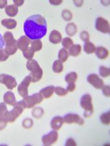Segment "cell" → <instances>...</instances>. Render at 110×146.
<instances>
[{
    "mask_svg": "<svg viewBox=\"0 0 110 146\" xmlns=\"http://www.w3.org/2000/svg\"><path fill=\"white\" fill-rule=\"evenodd\" d=\"M23 30L30 40L41 39L45 36L47 32V24L45 19L40 15H34L25 20Z\"/></svg>",
    "mask_w": 110,
    "mask_h": 146,
    "instance_id": "6da1fadb",
    "label": "cell"
},
{
    "mask_svg": "<svg viewBox=\"0 0 110 146\" xmlns=\"http://www.w3.org/2000/svg\"><path fill=\"white\" fill-rule=\"evenodd\" d=\"M27 68L30 72L29 75L31 82H37L41 80L43 75V70L37 61L33 59L28 60L27 63Z\"/></svg>",
    "mask_w": 110,
    "mask_h": 146,
    "instance_id": "7a4b0ae2",
    "label": "cell"
},
{
    "mask_svg": "<svg viewBox=\"0 0 110 146\" xmlns=\"http://www.w3.org/2000/svg\"><path fill=\"white\" fill-rule=\"evenodd\" d=\"M4 39L5 42V52L8 56L13 55L17 52V41L14 38L12 33L9 31H6L4 34Z\"/></svg>",
    "mask_w": 110,
    "mask_h": 146,
    "instance_id": "3957f363",
    "label": "cell"
},
{
    "mask_svg": "<svg viewBox=\"0 0 110 146\" xmlns=\"http://www.w3.org/2000/svg\"><path fill=\"white\" fill-rule=\"evenodd\" d=\"M43 97L40 93H35L30 96H27L23 99L18 102L24 109H31L35 105L40 104L43 100Z\"/></svg>",
    "mask_w": 110,
    "mask_h": 146,
    "instance_id": "277c9868",
    "label": "cell"
},
{
    "mask_svg": "<svg viewBox=\"0 0 110 146\" xmlns=\"http://www.w3.org/2000/svg\"><path fill=\"white\" fill-rule=\"evenodd\" d=\"M81 107L84 110V116L86 118H89L93 115L94 110L92 104V97L89 94H86L82 96L80 101Z\"/></svg>",
    "mask_w": 110,
    "mask_h": 146,
    "instance_id": "5b68a950",
    "label": "cell"
},
{
    "mask_svg": "<svg viewBox=\"0 0 110 146\" xmlns=\"http://www.w3.org/2000/svg\"><path fill=\"white\" fill-rule=\"evenodd\" d=\"M13 109L10 112H8L7 115H6V120L8 122L12 123L15 122L19 116L21 115V114L23 113L24 108L22 107L21 105L17 102L15 106H13Z\"/></svg>",
    "mask_w": 110,
    "mask_h": 146,
    "instance_id": "8992f818",
    "label": "cell"
},
{
    "mask_svg": "<svg viewBox=\"0 0 110 146\" xmlns=\"http://www.w3.org/2000/svg\"><path fill=\"white\" fill-rule=\"evenodd\" d=\"M0 84L5 85L9 90H13L17 86V82L15 78L11 75L5 74H0Z\"/></svg>",
    "mask_w": 110,
    "mask_h": 146,
    "instance_id": "52a82bcc",
    "label": "cell"
},
{
    "mask_svg": "<svg viewBox=\"0 0 110 146\" xmlns=\"http://www.w3.org/2000/svg\"><path fill=\"white\" fill-rule=\"evenodd\" d=\"M30 82H31V78L30 77V75H28L23 79V81L21 82V84L18 85V92L21 97L24 98L25 97L28 96V88L29 87Z\"/></svg>",
    "mask_w": 110,
    "mask_h": 146,
    "instance_id": "ba28073f",
    "label": "cell"
},
{
    "mask_svg": "<svg viewBox=\"0 0 110 146\" xmlns=\"http://www.w3.org/2000/svg\"><path fill=\"white\" fill-rule=\"evenodd\" d=\"M96 29L103 33H109V22L103 17H98L96 20Z\"/></svg>",
    "mask_w": 110,
    "mask_h": 146,
    "instance_id": "9c48e42d",
    "label": "cell"
},
{
    "mask_svg": "<svg viewBox=\"0 0 110 146\" xmlns=\"http://www.w3.org/2000/svg\"><path fill=\"white\" fill-rule=\"evenodd\" d=\"M63 119H64V122H65L66 123H69V124L75 123L80 125H83L84 123V119L82 118L80 115H79L75 113L66 114V115L63 117Z\"/></svg>",
    "mask_w": 110,
    "mask_h": 146,
    "instance_id": "30bf717a",
    "label": "cell"
},
{
    "mask_svg": "<svg viewBox=\"0 0 110 146\" xmlns=\"http://www.w3.org/2000/svg\"><path fill=\"white\" fill-rule=\"evenodd\" d=\"M58 133L56 131H53L50 132L49 134L44 135L42 138V143L44 145L49 146L57 142L58 139Z\"/></svg>",
    "mask_w": 110,
    "mask_h": 146,
    "instance_id": "8fae6325",
    "label": "cell"
},
{
    "mask_svg": "<svg viewBox=\"0 0 110 146\" xmlns=\"http://www.w3.org/2000/svg\"><path fill=\"white\" fill-rule=\"evenodd\" d=\"M87 80L96 89H101L104 86L103 80L95 74H91L88 75Z\"/></svg>",
    "mask_w": 110,
    "mask_h": 146,
    "instance_id": "7c38bea8",
    "label": "cell"
},
{
    "mask_svg": "<svg viewBox=\"0 0 110 146\" xmlns=\"http://www.w3.org/2000/svg\"><path fill=\"white\" fill-rule=\"evenodd\" d=\"M8 110H7L6 105L5 102L0 103V131L5 129L7 125L6 115H7Z\"/></svg>",
    "mask_w": 110,
    "mask_h": 146,
    "instance_id": "4fadbf2b",
    "label": "cell"
},
{
    "mask_svg": "<svg viewBox=\"0 0 110 146\" xmlns=\"http://www.w3.org/2000/svg\"><path fill=\"white\" fill-rule=\"evenodd\" d=\"M31 40L26 36H21L20 38L17 40V48L23 52L24 50L27 49L31 44Z\"/></svg>",
    "mask_w": 110,
    "mask_h": 146,
    "instance_id": "5bb4252c",
    "label": "cell"
},
{
    "mask_svg": "<svg viewBox=\"0 0 110 146\" xmlns=\"http://www.w3.org/2000/svg\"><path fill=\"white\" fill-rule=\"evenodd\" d=\"M64 122V119L62 117L56 116L52 119L51 122H50V126L53 131H58L61 128Z\"/></svg>",
    "mask_w": 110,
    "mask_h": 146,
    "instance_id": "9a60e30c",
    "label": "cell"
},
{
    "mask_svg": "<svg viewBox=\"0 0 110 146\" xmlns=\"http://www.w3.org/2000/svg\"><path fill=\"white\" fill-rule=\"evenodd\" d=\"M49 41L53 44H59L62 42V36L57 30H53L49 35Z\"/></svg>",
    "mask_w": 110,
    "mask_h": 146,
    "instance_id": "2e32d148",
    "label": "cell"
},
{
    "mask_svg": "<svg viewBox=\"0 0 110 146\" xmlns=\"http://www.w3.org/2000/svg\"><path fill=\"white\" fill-rule=\"evenodd\" d=\"M3 100H4L5 104H8L11 106H15L17 103L14 94L10 91L7 92L3 96Z\"/></svg>",
    "mask_w": 110,
    "mask_h": 146,
    "instance_id": "e0dca14e",
    "label": "cell"
},
{
    "mask_svg": "<svg viewBox=\"0 0 110 146\" xmlns=\"http://www.w3.org/2000/svg\"><path fill=\"white\" fill-rule=\"evenodd\" d=\"M95 53L97 58L101 60L106 59L109 55L108 50L103 46H99L96 48Z\"/></svg>",
    "mask_w": 110,
    "mask_h": 146,
    "instance_id": "ac0fdd59",
    "label": "cell"
},
{
    "mask_svg": "<svg viewBox=\"0 0 110 146\" xmlns=\"http://www.w3.org/2000/svg\"><path fill=\"white\" fill-rule=\"evenodd\" d=\"M55 87L51 85V86H48L45 88H42L40 91V93L42 95V97L45 98H49L52 96V95L54 92Z\"/></svg>",
    "mask_w": 110,
    "mask_h": 146,
    "instance_id": "d6986e66",
    "label": "cell"
},
{
    "mask_svg": "<svg viewBox=\"0 0 110 146\" xmlns=\"http://www.w3.org/2000/svg\"><path fill=\"white\" fill-rule=\"evenodd\" d=\"M1 24L7 29L12 30L15 28L17 25V22L13 19H4L1 21Z\"/></svg>",
    "mask_w": 110,
    "mask_h": 146,
    "instance_id": "ffe728a7",
    "label": "cell"
},
{
    "mask_svg": "<svg viewBox=\"0 0 110 146\" xmlns=\"http://www.w3.org/2000/svg\"><path fill=\"white\" fill-rule=\"evenodd\" d=\"M18 12V8L15 5H10L5 8V13L10 17H15Z\"/></svg>",
    "mask_w": 110,
    "mask_h": 146,
    "instance_id": "44dd1931",
    "label": "cell"
},
{
    "mask_svg": "<svg viewBox=\"0 0 110 146\" xmlns=\"http://www.w3.org/2000/svg\"><path fill=\"white\" fill-rule=\"evenodd\" d=\"M69 50V55L72 56H77L81 53V46L80 45H73Z\"/></svg>",
    "mask_w": 110,
    "mask_h": 146,
    "instance_id": "7402d4cb",
    "label": "cell"
},
{
    "mask_svg": "<svg viewBox=\"0 0 110 146\" xmlns=\"http://www.w3.org/2000/svg\"><path fill=\"white\" fill-rule=\"evenodd\" d=\"M64 69V66H63V63L60 60H57L53 62L52 66V70L53 72L56 74H59L63 71Z\"/></svg>",
    "mask_w": 110,
    "mask_h": 146,
    "instance_id": "603a6c76",
    "label": "cell"
},
{
    "mask_svg": "<svg viewBox=\"0 0 110 146\" xmlns=\"http://www.w3.org/2000/svg\"><path fill=\"white\" fill-rule=\"evenodd\" d=\"M65 31L69 36H74L77 33V27L73 23H69L65 27Z\"/></svg>",
    "mask_w": 110,
    "mask_h": 146,
    "instance_id": "cb8c5ba5",
    "label": "cell"
},
{
    "mask_svg": "<svg viewBox=\"0 0 110 146\" xmlns=\"http://www.w3.org/2000/svg\"><path fill=\"white\" fill-rule=\"evenodd\" d=\"M96 46L92 42H87L84 43V51L87 54H91L95 52Z\"/></svg>",
    "mask_w": 110,
    "mask_h": 146,
    "instance_id": "d4e9b609",
    "label": "cell"
},
{
    "mask_svg": "<svg viewBox=\"0 0 110 146\" xmlns=\"http://www.w3.org/2000/svg\"><path fill=\"white\" fill-rule=\"evenodd\" d=\"M31 48L35 52H39L42 48V42L40 39L34 40L31 42Z\"/></svg>",
    "mask_w": 110,
    "mask_h": 146,
    "instance_id": "484cf974",
    "label": "cell"
},
{
    "mask_svg": "<svg viewBox=\"0 0 110 146\" xmlns=\"http://www.w3.org/2000/svg\"><path fill=\"white\" fill-rule=\"evenodd\" d=\"M58 58L59 60L64 63L67 61L69 58V53L67 50L65 48H62L59 50V54H58Z\"/></svg>",
    "mask_w": 110,
    "mask_h": 146,
    "instance_id": "4316f807",
    "label": "cell"
},
{
    "mask_svg": "<svg viewBox=\"0 0 110 146\" xmlns=\"http://www.w3.org/2000/svg\"><path fill=\"white\" fill-rule=\"evenodd\" d=\"M77 74L76 72H72L69 73L65 77V80L67 83H72V82H75L77 80Z\"/></svg>",
    "mask_w": 110,
    "mask_h": 146,
    "instance_id": "83f0119b",
    "label": "cell"
},
{
    "mask_svg": "<svg viewBox=\"0 0 110 146\" xmlns=\"http://www.w3.org/2000/svg\"><path fill=\"white\" fill-rule=\"evenodd\" d=\"M62 45L65 49H69L71 46L74 45V42L69 37H65L62 40Z\"/></svg>",
    "mask_w": 110,
    "mask_h": 146,
    "instance_id": "f1b7e54d",
    "label": "cell"
},
{
    "mask_svg": "<svg viewBox=\"0 0 110 146\" xmlns=\"http://www.w3.org/2000/svg\"><path fill=\"white\" fill-rule=\"evenodd\" d=\"M100 120L104 125H108L110 123V112L103 113L100 117Z\"/></svg>",
    "mask_w": 110,
    "mask_h": 146,
    "instance_id": "f546056e",
    "label": "cell"
},
{
    "mask_svg": "<svg viewBox=\"0 0 110 146\" xmlns=\"http://www.w3.org/2000/svg\"><path fill=\"white\" fill-rule=\"evenodd\" d=\"M34 53H35V52L32 49H31V47H28L27 49L24 50L23 52V56L25 58L28 60H31L33 58V57L34 56Z\"/></svg>",
    "mask_w": 110,
    "mask_h": 146,
    "instance_id": "4dcf8cb0",
    "label": "cell"
},
{
    "mask_svg": "<svg viewBox=\"0 0 110 146\" xmlns=\"http://www.w3.org/2000/svg\"><path fill=\"white\" fill-rule=\"evenodd\" d=\"M99 72L100 75L102 77L106 78L108 77L110 75V70L109 68L105 67L104 66H101L99 67Z\"/></svg>",
    "mask_w": 110,
    "mask_h": 146,
    "instance_id": "1f68e13d",
    "label": "cell"
},
{
    "mask_svg": "<svg viewBox=\"0 0 110 146\" xmlns=\"http://www.w3.org/2000/svg\"><path fill=\"white\" fill-rule=\"evenodd\" d=\"M55 93L59 96H65L67 94V91L66 90L65 88L61 87H57L55 88L54 90Z\"/></svg>",
    "mask_w": 110,
    "mask_h": 146,
    "instance_id": "d6a6232c",
    "label": "cell"
},
{
    "mask_svg": "<svg viewBox=\"0 0 110 146\" xmlns=\"http://www.w3.org/2000/svg\"><path fill=\"white\" fill-rule=\"evenodd\" d=\"M43 110L42 109V108H36L35 109H34L32 112V115L35 118H39L40 117L43 115Z\"/></svg>",
    "mask_w": 110,
    "mask_h": 146,
    "instance_id": "836d02e7",
    "label": "cell"
},
{
    "mask_svg": "<svg viewBox=\"0 0 110 146\" xmlns=\"http://www.w3.org/2000/svg\"><path fill=\"white\" fill-rule=\"evenodd\" d=\"M62 18H64V20L65 21H70L72 18V15L71 11H69V10H64L62 12Z\"/></svg>",
    "mask_w": 110,
    "mask_h": 146,
    "instance_id": "e575fe53",
    "label": "cell"
},
{
    "mask_svg": "<svg viewBox=\"0 0 110 146\" xmlns=\"http://www.w3.org/2000/svg\"><path fill=\"white\" fill-rule=\"evenodd\" d=\"M81 38L82 39V40L84 41V42L86 43L89 42V35L87 31H83L81 34Z\"/></svg>",
    "mask_w": 110,
    "mask_h": 146,
    "instance_id": "d590c367",
    "label": "cell"
},
{
    "mask_svg": "<svg viewBox=\"0 0 110 146\" xmlns=\"http://www.w3.org/2000/svg\"><path fill=\"white\" fill-rule=\"evenodd\" d=\"M9 56L6 55L5 52V50L0 49V62H5L8 58Z\"/></svg>",
    "mask_w": 110,
    "mask_h": 146,
    "instance_id": "8d00e7d4",
    "label": "cell"
},
{
    "mask_svg": "<svg viewBox=\"0 0 110 146\" xmlns=\"http://www.w3.org/2000/svg\"><path fill=\"white\" fill-rule=\"evenodd\" d=\"M32 125H33V121L31 119H26L23 122V126L25 128H27V129L30 128L32 126Z\"/></svg>",
    "mask_w": 110,
    "mask_h": 146,
    "instance_id": "74e56055",
    "label": "cell"
},
{
    "mask_svg": "<svg viewBox=\"0 0 110 146\" xmlns=\"http://www.w3.org/2000/svg\"><path fill=\"white\" fill-rule=\"evenodd\" d=\"M103 92L105 96L109 97L110 96V88L109 85H106V86H103Z\"/></svg>",
    "mask_w": 110,
    "mask_h": 146,
    "instance_id": "f35d334b",
    "label": "cell"
},
{
    "mask_svg": "<svg viewBox=\"0 0 110 146\" xmlns=\"http://www.w3.org/2000/svg\"><path fill=\"white\" fill-rule=\"evenodd\" d=\"M75 89V82H72V83H68V85L66 88V90L67 92H73Z\"/></svg>",
    "mask_w": 110,
    "mask_h": 146,
    "instance_id": "ab89813d",
    "label": "cell"
},
{
    "mask_svg": "<svg viewBox=\"0 0 110 146\" xmlns=\"http://www.w3.org/2000/svg\"><path fill=\"white\" fill-rule=\"evenodd\" d=\"M65 145H76V143L74 141V139H69L68 140H67L65 143Z\"/></svg>",
    "mask_w": 110,
    "mask_h": 146,
    "instance_id": "60d3db41",
    "label": "cell"
},
{
    "mask_svg": "<svg viewBox=\"0 0 110 146\" xmlns=\"http://www.w3.org/2000/svg\"><path fill=\"white\" fill-rule=\"evenodd\" d=\"M7 5V1L6 0H0V9L4 8Z\"/></svg>",
    "mask_w": 110,
    "mask_h": 146,
    "instance_id": "b9f144b4",
    "label": "cell"
},
{
    "mask_svg": "<svg viewBox=\"0 0 110 146\" xmlns=\"http://www.w3.org/2000/svg\"><path fill=\"white\" fill-rule=\"evenodd\" d=\"M5 46V42H4V39H3V36H1V35L0 34V49L3 48Z\"/></svg>",
    "mask_w": 110,
    "mask_h": 146,
    "instance_id": "7bdbcfd3",
    "label": "cell"
},
{
    "mask_svg": "<svg viewBox=\"0 0 110 146\" xmlns=\"http://www.w3.org/2000/svg\"><path fill=\"white\" fill-rule=\"evenodd\" d=\"M15 3V5L16 6H20L21 5H23L24 3V1H17V0H15V1H13Z\"/></svg>",
    "mask_w": 110,
    "mask_h": 146,
    "instance_id": "ee69618b",
    "label": "cell"
}]
</instances>
